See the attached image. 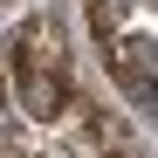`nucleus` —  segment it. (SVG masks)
Returning a JSON list of instances; mask_svg holds the SVG:
<instances>
[{"mask_svg": "<svg viewBox=\"0 0 158 158\" xmlns=\"http://www.w3.org/2000/svg\"><path fill=\"white\" fill-rule=\"evenodd\" d=\"M124 7H131V0H89V21H96V35H110L117 21H124Z\"/></svg>", "mask_w": 158, "mask_h": 158, "instance_id": "obj_2", "label": "nucleus"}, {"mask_svg": "<svg viewBox=\"0 0 158 158\" xmlns=\"http://www.w3.org/2000/svg\"><path fill=\"white\" fill-rule=\"evenodd\" d=\"M14 89L21 103H28V117H55V103H62V35H55V21H21V35H14Z\"/></svg>", "mask_w": 158, "mask_h": 158, "instance_id": "obj_1", "label": "nucleus"}]
</instances>
